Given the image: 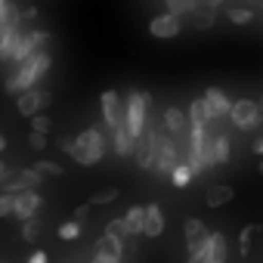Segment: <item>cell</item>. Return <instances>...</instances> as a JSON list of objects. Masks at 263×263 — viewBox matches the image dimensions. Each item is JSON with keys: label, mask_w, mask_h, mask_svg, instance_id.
<instances>
[{"label": "cell", "mask_w": 263, "mask_h": 263, "mask_svg": "<svg viewBox=\"0 0 263 263\" xmlns=\"http://www.w3.org/2000/svg\"><path fill=\"white\" fill-rule=\"evenodd\" d=\"M226 19L232 25H251L254 22V10L251 7H232V10H226Z\"/></svg>", "instance_id": "27"}, {"label": "cell", "mask_w": 263, "mask_h": 263, "mask_svg": "<svg viewBox=\"0 0 263 263\" xmlns=\"http://www.w3.org/2000/svg\"><path fill=\"white\" fill-rule=\"evenodd\" d=\"M44 177L34 174V167H13V171H4L0 177V189H7L10 195L16 192H25V189H37Z\"/></svg>", "instance_id": "7"}, {"label": "cell", "mask_w": 263, "mask_h": 263, "mask_svg": "<svg viewBox=\"0 0 263 263\" xmlns=\"http://www.w3.org/2000/svg\"><path fill=\"white\" fill-rule=\"evenodd\" d=\"M260 232V226H245L241 232H238V254L241 257H248V251H251V241H254V235Z\"/></svg>", "instance_id": "29"}, {"label": "cell", "mask_w": 263, "mask_h": 263, "mask_svg": "<svg viewBox=\"0 0 263 263\" xmlns=\"http://www.w3.org/2000/svg\"><path fill=\"white\" fill-rule=\"evenodd\" d=\"M4 171H7V164H4V161H0V177H4Z\"/></svg>", "instance_id": "47"}, {"label": "cell", "mask_w": 263, "mask_h": 263, "mask_svg": "<svg viewBox=\"0 0 263 263\" xmlns=\"http://www.w3.org/2000/svg\"><path fill=\"white\" fill-rule=\"evenodd\" d=\"M99 105H102V121H105L108 130H115V127L124 124V99L115 90H105L99 96Z\"/></svg>", "instance_id": "11"}, {"label": "cell", "mask_w": 263, "mask_h": 263, "mask_svg": "<svg viewBox=\"0 0 263 263\" xmlns=\"http://www.w3.org/2000/svg\"><path fill=\"white\" fill-rule=\"evenodd\" d=\"M192 180H195V174L189 171V164H186V161H180V164H177V167L171 171V183H174L177 189H186V186H189Z\"/></svg>", "instance_id": "26"}, {"label": "cell", "mask_w": 263, "mask_h": 263, "mask_svg": "<svg viewBox=\"0 0 263 263\" xmlns=\"http://www.w3.org/2000/svg\"><path fill=\"white\" fill-rule=\"evenodd\" d=\"M180 164V143L164 134V130H158V143H155V158H152V171L158 177H171V171Z\"/></svg>", "instance_id": "5"}, {"label": "cell", "mask_w": 263, "mask_h": 263, "mask_svg": "<svg viewBox=\"0 0 263 263\" xmlns=\"http://www.w3.org/2000/svg\"><path fill=\"white\" fill-rule=\"evenodd\" d=\"M186 140H189L186 164H189V171H192L195 177H201V174H208L211 167H217V164H214V130H208V127H189Z\"/></svg>", "instance_id": "1"}, {"label": "cell", "mask_w": 263, "mask_h": 263, "mask_svg": "<svg viewBox=\"0 0 263 263\" xmlns=\"http://www.w3.org/2000/svg\"><path fill=\"white\" fill-rule=\"evenodd\" d=\"M53 102V93L50 90H37V87H31V90H22L19 93V99H16V105H19V115H25V118H31V115H41L47 105Z\"/></svg>", "instance_id": "9"}, {"label": "cell", "mask_w": 263, "mask_h": 263, "mask_svg": "<svg viewBox=\"0 0 263 263\" xmlns=\"http://www.w3.org/2000/svg\"><path fill=\"white\" fill-rule=\"evenodd\" d=\"M22 41V31L19 28H10V31H0V59L4 62H13L16 56V47Z\"/></svg>", "instance_id": "19"}, {"label": "cell", "mask_w": 263, "mask_h": 263, "mask_svg": "<svg viewBox=\"0 0 263 263\" xmlns=\"http://www.w3.org/2000/svg\"><path fill=\"white\" fill-rule=\"evenodd\" d=\"M229 121H232V127L235 130H257L260 127V121H263V111H260V105H257V99H235L232 105H229V115H226Z\"/></svg>", "instance_id": "6"}, {"label": "cell", "mask_w": 263, "mask_h": 263, "mask_svg": "<svg viewBox=\"0 0 263 263\" xmlns=\"http://www.w3.org/2000/svg\"><path fill=\"white\" fill-rule=\"evenodd\" d=\"M180 31H183V25H180V19L171 16V13H161V16H155V19L149 22V34L158 37V41H171V37H177Z\"/></svg>", "instance_id": "15"}, {"label": "cell", "mask_w": 263, "mask_h": 263, "mask_svg": "<svg viewBox=\"0 0 263 263\" xmlns=\"http://www.w3.org/2000/svg\"><path fill=\"white\" fill-rule=\"evenodd\" d=\"M155 143H158V127L152 121H146V130L137 137V146H134V155H137V164L143 171H152V158H155Z\"/></svg>", "instance_id": "8"}, {"label": "cell", "mask_w": 263, "mask_h": 263, "mask_svg": "<svg viewBox=\"0 0 263 263\" xmlns=\"http://www.w3.org/2000/svg\"><path fill=\"white\" fill-rule=\"evenodd\" d=\"M50 65H53V59H50V53L44 50V53H34V56H28L25 62H19L16 65V71L7 78V90L10 93H22V90H31V87H37V81L50 71Z\"/></svg>", "instance_id": "2"}, {"label": "cell", "mask_w": 263, "mask_h": 263, "mask_svg": "<svg viewBox=\"0 0 263 263\" xmlns=\"http://www.w3.org/2000/svg\"><path fill=\"white\" fill-rule=\"evenodd\" d=\"M223 4V0H201V7H211V10H217Z\"/></svg>", "instance_id": "42"}, {"label": "cell", "mask_w": 263, "mask_h": 263, "mask_svg": "<svg viewBox=\"0 0 263 263\" xmlns=\"http://www.w3.org/2000/svg\"><path fill=\"white\" fill-rule=\"evenodd\" d=\"M121 220H124V229H127V235H143V204L127 208V214H124Z\"/></svg>", "instance_id": "24"}, {"label": "cell", "mask_w": 263, "mask_h": 263, "mask_svg": "<svg viewBox=\"0 0 263 263\" xmlns=\"http://www.w3.org/2000/svg\"><path fill=\"white\" fill-rule=\"evenodd\" d=\"M28 121H31V130H34V134H50V127H53V121H50L47 115H31Z\"/></svg>", "instance_id": "35"}, {"label": "cell", "mask_w": 263, "mask_h": 263, "mask_svg": "<svg viewBox=\"0 0 263 263\" xmlns=\"http://www.w3.org/2000/svg\"><path fill=\"white\" fill-rule=\"evenodd\" d=\"M71 146H74V137H62V140H59V149H62V152H71Z\"/></svg>", "instance_id": "39"}, {"label": "cell", "mask_w": 263, "mask_h": 263, "mask_svg": "<svg viewBox=\"0 0 263 263\" xmlns=\"http://www.w3.org/2000/svg\"><path fill=\"white\" fill-rule=\"evenodd\" d=\"M105 235L121 238V241H124V238H130V235H127V229H124V220H108V223H105Z\"/></svg>", "instance_id": "34"}, {"label": "cell", "mask_w": 263, "mask_h": 263, "mask_svg": "<svg viewBox=\"0 0 263 263\" xmlns=\"http://www.w3.org/2000/svg\"><path fill=\"white\" fill-rule=\"evenodd\" d=\"M93 263H121V260H108V257H96L93 254Z\"/></svg>", "instance_id": "43"}, {"label": "cell", "mask_w": 263, "mask_h": 263, "mask_svg": "<svg viewBox=\"0 0 263 263\" xmlns=\"http://www.w3.org/2000/svg\"><path fill=\"white\" fill-rule=\"evenodd\" d=\"M229 158H232V140L226 134H217L214 130V164H229Z\"/></svg>", "instance_id": "23"}, {"label": "cell", "mask_w": 263, "mask_h": 263, "mask_svg": "<svg viewBox=\"0 0 263 263\" xmlns=\"http://www.w3.org/2000/svg\"><path fill=\"white\" fill-rule=\"evenodd\" d=\"M7 149V140H4V134H0V152H4Z\"/></svg>", "instance_id": "44"}, {"label": "cell", "mask_w": 263, "mask_h": 263, "mask_svg": "<svg viewBox=\"0 0 263 263\" xmlns=\"http://www.w3.org/2000/svg\"><path fill=\"white\" fill-rule=\"evenodd\" d=\"M7 4H10V0H0V13H4V10H7Z\"/></svg>", "instance_id": "45"}, {"label": "cell", "mask_w": 263, "mask_h": 263, "mask_svg": "<svg viewBox=\"0 0 263 263\" xmlns=\"http://www.w3.org/2000/svg\"><path fill=\"white\" fill-rule=\"evenodd\" d=\"M134 146H137V137H130V130L124 124L111 130V149H115V155L130 158V155H134Z\"/></svg>", "instance_id": "18"}, {"label": "cell", "mask_w": 263, "mask_h": 263, "mask_svg": "<svg viewBox=\"0 0 263 263\" xmlns=\"http://www.w3.org/2000/svg\"><path fill=\"white\" fill-rule=\"evenodd\" d=\"M251 152H254V155H260V158H263V137H260V140H257V143H254V146H251Z\"/></svg>", "instance_id": "41"}, {"label": "cell", "mask_w": 263, "mask_h": 263, "mask_svg": "<svg viewBox=\"0 0 263 263\" xmlns=\"http://www.w3.org/2000/svg\"><path fill=\"white\" fill-rule=\"evenodd\" d=\"M44 208V198L34 192V189H25V192H16V204H13V217L16 220H31L37 217V211Z\"/></svg>", "instance_id": "12"}, {"label": "cell", "mask_w": 263, "mask_h": 263, "mask_svg": "<svg viewBox=\"0 0 263 263\" xmlns=\"http://www.w3.org/2000/svg\"><path fill=\"white\" fill-rule=\"evenodd\" d=\"M161 121H164V134H171L174 140H183L189 134V118H186V111L180 105H167Z\"/></svg>", "instance_id": "14"}, {"label": "cell", "mask_w": 263, "mask_h": 263, "mask_svg": "<svg viewBox=\"0 0 263 263\" xmlns=\"http://www.w3.org/2000/svg\"><path fill=\"white\" fill-rule=\"evenodd\" d=\"M186 118H189V127H214L217 121H211V115H208V108H204V102L201 99H192L189 102V111H186Z\"/></svg>", "instance_id": "20"}, {"label": "cell", "mask_w": 263, "mask_h": 263, "mask_svg": "<svg viewBox=\"0 0 263 263\" xmlns=\"http://www.w3.org/2000/svg\"><path fill=\"white\" fill-rule=\"evenodd\" d=\"M59 238H62V241H74V238H81V223H74V220L62 223V226H59Z\"/></svg>", "instance_id": "32"}, {"label": "cell", "mask_w": 263, "mask_h": 263, "mask_svg": "<svg viewBox=\"0 0 263 263\" xmlns=\"http://www.w3.org/2000/svg\"><path fill=\"white\" fill-rule=\"evenodd\" d=\"M164 4H167V13L180 19V16H192L201 7V0H164Z\"/></svg>", "instance_id": "25"}, {"label": "cell", "mask_w": 263, "mask_h": 263, "mask_svg": "<svg viewBox=\"0 0 263 263\" xmlns=\"http://www.w3.org/2000/svg\"><path fill=\"white\" fill-rule=\"evenodd\" d=\"M105 149H108L105 134H102L99 127H87V130H81V134L74 137V146H71V152H68V155H71L78 164L93 167V164H99V161H102Z\"/></svg>", "instance_id": "3"}, {"label": "cell", "mask_w": 263, "mask_h": 263, "mask_svg": "<svg viewBox=\"0 0 263 263\" xmlns=\"http://www.w3.org/2000/svg\"><path fill=\"white\" fill-rule=\"evenodd\" d=\"M13 204H16V195H10V192H4V195H0V220L13 217Z\"/></svg>", "instance_id": "36"}, {"label": "cell", "mask_w": 263, "mask_h": 263, "mask_svg": "<svg viewBox=\"0 0 263 263\" xmlns=\"http://www.w3.org/2000/svg\"><path fill=\"white\" fill-rule=\"evenodd\" d=\"M214 19H217V13H214L211 7H198V10L192 13V25H195V28H201V31H204V28H211V25H214Z\"/></svg>", "instance_id": "28"}, {"label": "cell", "mask_w": 263, "mask_h": 263, "mask_svg": "<svg viewBox=\"0 0 263 263\" xmlns=\"http://www.w3.org/2000/svg\"><path fill=\"white\" fill-rule=\"evenodd\" d=\"M34 174H37V177H59V174H62V164H56V161H47V158H44V161H37V164H34Z\"/></svg>", "instance_id": "30"}, {"label": "cell", "mask_w": 263, "mask_h": 263, "mask_svg": "<svg viewBox=\"0 0 263 263\" xmlns=\"http://www.w3.org/2000/svg\"><path fill=\"white\" fill-rule=\"evenodd\" d=\"M96 257L121 260V257H124V241H121V238H111V235H102V238L96 241Z\"/></svg>", "instance_id": "22"}, {"label": "cell", "mask_w": 263, "mask_h": 263, "mask_svg": "<svg viewBox=\"0 0 263 263\" xmlns=\"http://www.w3.org/2000/svg\"><path fill=\"white\" fill-rule=\"evenodd\" d=\"M149 105H152V99L143 90H130L127 93V99H124V127L130 130V137H140L143 130H146Z\"/></svg>", "instance_id": "4"}, {"label": "cell", "mask_w": 263, "mask_h": 263, "mask_svg": "<svg viewBox=\"0 0 263 263\" xmlns=\"http://www.w3.org/2000/svg\"><path fill=\"white\" fill-rule=\"evenodd\" d=\"M232 198H235V189L226 186V183H220V186H211V189H208L204 204H208V208H223V204H229Z\"/></svg>", "instance_id": "21"}, {"label": "cell", "mask_w": 263, "mask_h": 263, "mask_svg": "<svg viewBox=\"0 0 263 263\" xmlns=\"http://www.w3.org/2000/svg\"><path fill=\"white\" fill-rule=\"evenodd\" d=\"M161 232H164V214H161V204H158V201L143 204V235L158 238Z\"/></svg>", "instance_id": "16"}, {"label": "cell", "mask_w": 263, "mask_h": 263, "mask_svg": "<svg viewBox=\"0 0 263 263\" xmlns=\"http://www.w3.org/2000/svg\"><path fill=\"white\" fill-rule=\"evenodd\" d=\"M47 44H50V31H28V34H22V41H19V47H16L13 62L19 65V62H25L28 56L44 53V50H47Z\"/></svg>", "instance_id": "10"}, {"label": "cell", "mask_w": 263, "mask_h": 263, "mask_svg": "<svg viewBox=\"0 0 263 263\" xmlns=\"http://www.w3.org/2000/svg\"><path fill=\"white\" fill-rule=\"evenodd\" d=\"M28 263H47V254H44V251H34V254L28 257Z\"/></svg>", "instance_id": "40"}, {"label": "cell", "mask_w": 263, "mask_h": 263, "mask_svg": "<svg viewBox=\"0 0 263 263\" xmlns=\"http://www.w3.org/2000/svg\"><path fill=\"white\" fill-rule=\"evenodd\" d=\"M37 235H41V223H37V217L25 220V223H22V238H25V241H37Z\"/></svg>", "instance_id": "33"}, {"label": "cell", "mask_w": 263, "mask_h": 263, "mask_svg": "<svg viewBox=\"0 0 263 263\" xmlns=\"http://www.w3.org/2000/svg\"><path fill=\"white\" fill-rule=\"evenodd\" d=\"M47 134H34V130H31V137H28V146L34 149V152H41V149H47Z\"/></svg>", "instance_id": "37"}, {"label": "cell", "mask_w": 263, "mask_h": 263, "mask_svg": "<svg viewBox=\"0 0 263 263\" xmlns=\"http://www.w3.org/2000/svg\"><path fill=\"white\" fill-rule=\"evenodd\" d=\"M115 198H118V189H115V186H105V189H99V192L90 198V208H93V204H96V208H99V204H111Z\"/></svg>", "instance_id": "31"}, {"label": "cell", "mask_w": 263, "mask_h": 263, "mask_svg": "<svg viewBox=\"0 0 263 263\" xmlns=\"http://www.w3.org/2000/svg\"><path fill=\"white\" fill-rule=\"evenodd\" d=\"M87 217H90V204H78V208H74V223H81V226H84V220H87Z\"/></svg>", "instance_id": "38"}, {"label": "cell", "mask_w": 263, "mask_h": 263, "mask_svg": "<svg viewBox=\"0 0 263 263\" xmlns=\"http://www.w3.org/2000/svg\"><path fill=\"white\" fill-rule=\"evenodd\" d=\"M183 232H186V254L192 257V254L204 245V238H208V226H204L198 217H189V220L183 223Z\"/></svg>", "instance_id": "17"}, {"label": "cell", "mask_w": 263, "mask_h": 263, "mask_svg": "<svg viewBox=\"0 0 263 263\" xmlns=\"http://www.w3.org/2000/svg\"><path fill=\"white\" fill-rule=\"evenodd\" d=\"M201 102H204V108H208L211 121H223V118L229 115V105H232V99H229L220 87H208V90H204V96H201Z\"/></svg>", "instance_id": "13"}, {"label": "cell", "mask_w": 263, "mask_h": 263, "mask_svg": "<svg viewBox=\"0 0 263 263\" xmlns=\"http://www.w3.org/2000/svg\"><path fill=\"white\" fill-rule=\"evenodd\" d=\"M257 171H260V174H263V158H260V161H257Z\"/></svg>", "instance_id": "46"}]
</instances>
